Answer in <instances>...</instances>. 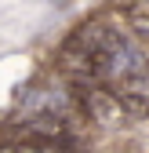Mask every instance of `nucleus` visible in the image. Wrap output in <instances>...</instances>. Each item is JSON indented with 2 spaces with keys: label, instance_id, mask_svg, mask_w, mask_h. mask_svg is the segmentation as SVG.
I'll list each match as a JSON object with an SVG mask.
<instances>
[{
  "label": "nucleus",
  "instance_id": "f257e3e1",
  "mask_svg": "<svg viewBox=\"0 0 149 153\" xmlns=\"http://www.w3.org/2000/svg\"><path fill=\"white\" fill-rule=\"evenodd\" d=\"M69 91H73V102H77V113L84 117V124L102 128V131H120L124 124H131L109 84H69Z\"/></svg>",
  "mask_w": 149,
  "mask_h": 153
},
{
  "label": "nucleus",
  "instance_id": "f03ea898",
  "mask_svg": "<svg viewBox=\"0 0 149 153\" xmlns=\"http://www.w3.org/2000/svg\"><path fill=\"white\" fill-rule=\"evenodd\" d=\"M109 88L117 91V99H120V106L127 113V120H135V124L149 120V95H145V88H127V84H109Z\"/></svg>",
  "mask_w": 149,
  "mask_h": 153
}]
</instances>
